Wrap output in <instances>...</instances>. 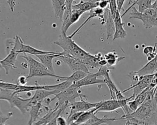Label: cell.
I'll return each mask as SVG.
<instances>
[{
  "label": "cell",
  "mask_w": 157,
  "mask_h": 125,
  "mask_svg": "<svg viewBox=\"0 0 157 125\" xmlns=\"http://www.w3.org/2000/svg\"><path fill=\"white\" fill-rule=\"evenodd\" d=\"M53 44L60 46L63 51L62 54L72 56L75 59L83 62L88 68L99 69L101 66L99 62L104 58L101 53L93 55L86 51L79 46L69 35L67 36L66 33L61 31V34L57 41L53 42Z\"/></svg>",
  "instance_id": "obj_1"
},
{
  "label": "cell",
  "mask_w": 157,
  "mask_h": 125,
  "mask_svg": "<svg viewBox=\"0 0 157 125\" xmlns=\"http://www.w3.org/2000/svg\"><path fill=\"white\" fill-rule=\"evenodd\" d=\"M125 124H157V85L144 101L126 118Z\"/></svg>",
  "instance_id": "obj_2"
},
{
  "label": "cell",
  "mask_w": 157,
  "mask_h": 125,
  "mask_svg": "<svg viewBox=\"0 0 157 125\" xmlns=\"http://www.w3.org/2000/svg\"><path fill=\"white\" fill-rule=\"evenodd\" d=\"M77 98H80V99L87 98L86 95L82 94L81 87H76L72 84L63 91L55 95L53 98H45L44 101L47 104H49L54 99H57L58 102L55 104V106L59 107L65 102H67L71 105L75 101V99Z\"/></svg>",
  "instance_id": "obj_3"
},
{
  "label": "cell",
  "mask_w": 157,
  "mask_h": 125,
  "mask_svg": "<svg viewBox=\"0 0 157 125\" xmlns=\"http://www.w3.org/2000/svg\"><path fill=\"white\" fill-rule=\"evenodd\" d=\"M21 57L26 60L29 66V73L26 76L28 79L38 76L53 77L63 80L67 79V77L58 76L52 73L40 61L34 59L30 54H23Z\"/></svg>",
  "instance_id": "obj_4"
},
{
  "label": "cell",
  "mask_w": 157,
  "mask_h": 125,
  "mask_svg": "<svg viewBox=\"0 0 157 125\" xmlns=\"http://www.w3.org/2000/svg\"><path fill=\"white\" fill-rule=\"evenodd\" d=\"M129 13V18H135L142 21L145 29H150L152 27H157V13L153 16H148L143 12H140L134 6Z\"/></svg>",
  "instance_id": "obj_5"
},
{
  "label": "cell",
  "mask_w": 157,
  "mask_h": 125,
  "mask_svg": "<svg viewBox=\"0 0 157 125\" xmlns=\"http://www.w3.org/2000/svg\"><path fill=\"white\" fill-rule=\"evenodd\" d=\"M153 76V73L150 74H146V75H140L139 79L137 82H136L133 85H131L129 88L123 90L121 92L123 93L129 91L130 90H132L133 93L131 97L133 99L139 93H140L145 88L148 87V85L151 83Z\"/></svg>",
  "instance_id": "obj_6"
},
{
  "label": "cell",
  "mask_w": 157,
  "mask_h": 125,
  "mask_svg": "<svg viewBox=\"0 0 157 125\" xmlns=\"http://www.w3.org/2000/svg\"><path fill=\"white\" fill-rule=\"evenodd\" d=\"M110 70L109 68L107 65L101 66L98 69V71L96 73V74L98 77L102 76L104 77V84H105L107 87L109 88L111 95V98L115 99V94L117 93L120 90H119L117 88L115 84L112 80L110 77Z\"/></svg>",
  "instance_id": "obj_7"
},
{
  "label": "cell",
  "mask_w": 157,
  "mask_h": 125,
  "mask_svg": "<svg viewBox=\"0 0 157 125\" xmlns=\"http://www.w3.org/2000/svg\"><path fill=\"white\" fill-rule=\"evenodd\" d=\"M57 58H58L59 60L63 61L64 63H66L72 71V72L80 70V71H85L87 73H90L89 68L87 67L86 64H85L83 62L80 61L77 59H75L72 56L64 55V54H61L59 56H58Z\"/></svg>",
  "instance_id": "obj_8"
},
{
  "label": "cell",
  "mask_w": 157,
  "mask_h": 125,
  "mask_svg": "<svg viewBox=\"0 0 157 125\" xmlns=\"http://www.w3.org/2000/svg\"><path fill=\"white\" fill-rule=\"evenodd\" d=\"M19 94H15L8 101L11 108H17L23 114H25L26 112L29 111V107L28 105L30 97L29 98L24 99L19 96Z\"/></svg>",
  "instance_id": "obj_9"
},
{
  "label": "cell",
  "mask_w": 157,
  "mask_h": 125,
  "mask_svg": "<svg viewBox=\"0 0 157 125\" xmlns=\"http://www.w3.org/2000/svg\"><path fill=\"white\" fill-rule=\"evenodd\" d=\"M18 52L13 49H10L7 55L3 59H0V65L5 70L6 74H8L9 70L13 68H17L15 63L17 61Z\"/></svg>",
  "instance_id": "obj_10"
},
{
  "label": "cell",
  "mask_w": 157,
  "mask_h": 125,
  "mask_svg": "<svg viewBox=\"0 0 157 125\" xmlns=\"http://www.w3.org/2000/svg\"><path fill=\"white\" fill-rule=\"evenodd\" d=\"M100 103L101 101L96 103H91L83 100V99H81L80 101H75L69 107L71 110L69 114H72L77 112H85L93 108L96 107L100 104Z\"/></svg>",
  "instance_id": "obj_11"
},
{
  "label": "cell",
  "mask_w": 157,
  "mask_h": 125,
  "mask_svg": "<svg viewBox=\"0 0 157 125\" xmlns=\"http://www.w3.org/2000/svg\"><path fill=\"white\" fill-rule=\"evenodd\" d=\"M114 18V24H115V32L113 35V40H115L118 38H124L126 37L127 34L126 31L123 27V23L122 22L121 16L120 14V12L117 10Z\"/></svg>",
  "instance_id": "obj_12"
},
{
  "label": "cell",
  "mask_w": 157,
  "mask_h": 125,
  "mask_svg": "<svg viewBox=\"0 0 157 125\" xmlns=\"http://www.w3.org/2000/svg\"><path fill=\"white\" fill-rule=\"evenodd\" d=\"M104 9L99 7H97L92 10H90V15L88 16V17L86 18V20L71 34L69 36L71 37H73L74 35H75L85 25V24H86L90 20L94 18H98L101 21V24L104 25Z\"/></svg>",
  "instance_id": "obj_13"
},
{
  "label": "cell",
  "mask_w": 157,
  "mask_h": 125,
  "mask_svg": "<svg viewBox=\"0 0 157 125\" xmlns=\"http://www.w3.org/2000/svg\"><path fill=\"white\" fill-rule=\"evenodd\" d=\"M100 84H104L103 79H98L96 73H91L90 72L87 73L83 78L75 83H73L72 85L76 87H82L83 86Z\"/></svg>",
  "instance_id": "obj_14"
},
{
  "label": "cell",
  "mask_w": 157,
  "mask_h": 125,
  "mask_svg": "<svg viewBox=\"0 0 157 125\" xmlns=\"http://www.w3.org/2000/svg\"><path fill=\"white\" fill-rule=\"evenodd\" d=\"M52 95H56V93L53 90H48L43 88L35 90V93L33 96L30 97V99L28 103L29 107H30L31 105L37 102H43L45 98Z\"/></svg>",
  "instance_id": "obj_15"
},
{
  "label": "cell",
  "mask_w": 157,
  "mask_h": 125,
  "mask_svg": "<svg viewBox=\"0 0 157 125\" xmlns=\"http://www.w3.org/2000/svg\"><path fill=\"white\" fill-rule=\"evenodd\" d=\"M104 25L105 26L107 38L109 39L112 37L115 32V24L114 18L112 16L110 9L106 7L104 11Z\"/></svg>",
  "instance_id": "obj_16"
},
{
  "label": "cell",
  "mask_w": 157,
  "mask_h": 125,
  "mask_svg": "<svg viewBox=\"0 0 157 125\" xmlns=\"http://www.w3.org/2000/svg\"><path fill=\"white\" fill-rule=\"evenodd\" d=\"M121 108L120 101L117 99H112L107 101H101V103L98 109L96 110V113L99 112H112Z\"/></svg>",
  "instance_id": "obj_17"
},
{
  "label": "cell",
  "mask_w": 157,
  "mask_h": 125,
  "mask_svg": "<svg viewBox=\"0 0 157 125\" xmlns=\"http://www.w3.org/2000/svg\"><path fill=\"white\" fill-rule=\"evenodd\" d=\"M61 52L58 54H43L36 55V57L39 59V61L53 74H55V70L53 65V59L57 58L61 55Z\"/></svg>",
  "instance_id": "obj_18"
},
{
  "label": "cell",
  "mask_w": 157,
  "mask_h": 125,
  "mask_svg": "<svg viewBox=\"0 0 157 125\" xmlns=\"http://www.w3.org/2000/svg\"><path fill=\"white\" fill-rule=\"evenodd\" d=\"M46 105H42V102H37L36 104H33L31 105L29 109V119L28 121V124H34L38 120L39 117L41 113H43L44 110L43 108H45Z\"/></svg>",
  "instance_id": "obj_19"
},
{
  "label": "cell",
  "mask_w": 157,
  "mask_h": 125,
  "mask_svg": "<svg viewBox=\"0 0 157 125\" xmlns=\"http://www.w3.org/2000/svg\"><path fill=\"white\" fill-rule=\"evenodd\" d=\"M18 53L23 54H28L30 55H38V54H58L59 52H52V51H47L37 49L30 45H26L23 43V40H21L20 49L17 51Z\"/></svg>",
  "instance_id": "obj_20"
},
{
  "label": "cell",
  "mask_w": 157,
  "mask_h": 125,
  "mask_svg": "<svg viewBox=\"0 0 157 125\" xmlns=\"http://www.w3.org/2000/svg\"><path fill=\"white\" fill-rule=\"evenodd\" d=\"M83 13L84 12L82 10L72 9L71 13L70 14V16L67 22L64 25L61 26V31L66 34V32L68 30V29L70 27V26L73 24H74L75 23L77 22Z\"/></svg>",
  "instance_id": "obj_21"
},
{
  "label": "cell",
  "mask_w": 157,
  "mask_h": 125,
  "mask_svg": "<svg viewBox=\"0 0 157 125\" xmlns=\"http://www.w3.org/2000/svg\"><path fill=\"white\" fill-rule=\"evenodd\" d=\"M157 70V53L155 57L151 60L148 61L144 66H143L139 70L136 71L139 75H146L153 74Z\"/></svg>",
  "instance_id": "obj_22"
},
{
  "label": "cell",
  "mask_w": 157,
  "mask_h": 125,
  "mask_svg": "<svg viewBox=\"0 0 157 125\" xmlns=\"http://www.w3.org/2000/svg\"><path fill=\"white\" fill-rule=\"evenodd\" d=\"M104 57L107 62V66L110 70L115 69L116 65L120 61L125 59V57H120L115 52H110L105 55Z\"/></svg>",
  "instance_id": "obj_23"
},
{
  "label": "cell",
  "mask_w": 157,
  "mask_h": 125,
  "mask_svg": "<svg viewBox=\"0 0 157 125\" xmlns=\"http://www.w3.org/2000/svg\"><path fill=\"white\" fill-rule=\"evenodd\" d=\"M56 17L61 21L66 8V0H51Z\"/></svg>",
  "instance_id": "obj_24"
},
{
  "label": "cell",
  "mask_w": 157,
  "mask_h": 125,
  "mask_svg": "<svg viewBox=\"0 0 157 125\" xmlns=\"http://www.w3.org/2000/svg\"><path fill=\"white\" fill-rule=\"evenodd\" d=\"M96 113L94 112L91 118L85 123V124H107L109 121H115L117 120H121L120 118H107L106 116H104L102 118H98L96 115Z\"/></svg>",
  "instance_id": "obj_25"
},
{
  "label": "cell",
  "mask_w": 157,
  "mask_h": 125,
  "mask_svg": "<svg viewBox=\"0 0 157 125\" xmlns=\"http://www.w3.org/2000/svg\"><path fill=\"white\" fill-rule=\"evenodd\" d=\"M152 2V0H136L132 4L130 5V6L125 10V12L121 15V16L122 18L130 10V9H131L136 4L138 5V11L140 12H143L147 9L151 7Z\"/></svg>",
  "instance_id": "obj_26"
},
{
  "label": "cell",
  "mask_w": 157,
  "mask_h": 125,
  "mask_svg": "<svg viewBox=\"0 0 157 125\" xmlns=\"http://www.w3.org/2000/svg\"><path fill=\"white\" fill-rule=\"evenodd\" d=\"M73 83L70 80L66 79L64 80L62 82L59 83L58 84L55 85H45V89L48 90H53L55 91L56 94L63 91L67 87H69L71 85H72Z\"/></svg>",
  "instance_id": "obj_27"
},
{
  "label": "cell",
  "mask_w": 157,
  "mask_h": 125,
  "mask_svg": "<svg viewBox=\"0 0 157 125\" xmlns=\"http://www.w3.org/2000/svg\"><path fill=\"white\" fill-rule=\"evenodd\" d=\"M98 2H86V1H82L77 4H74L72 5V9H80L83 10L84 12L87 11H90L91 10L98 7Z\"/></svg>",
  "instance_id": "obj_28"
},
{
  "label": "cell",
  "mask_w": 157,
  "mask_h": 125,
  "mask_svg": "<svg viewBox=\"0 0 157 125\" xmlns=\"http://www.w3.org/2000/svg\"><path fill=\"white\" fill-rule=\"evenodd\" d=\"M101 103H100V104H101ZM100 104L98 106H97L96 107L93 108L89 110L82 112V114L78 118V119L74 122V124H85V123L91 118L92 115L94 112L96 113V110L99 107Z\"/></svg>",
  "instance_id": "obj_29"
},
{
  "label": "cell",
  "mask_w": 157,
  "mask_h": 125,
  "mask_svg": "<svg viewBox=\"0 0 157 125\" xmlns=\"http://www.w3.org/2000/svg\"><path fill=\"white\" fill-rule=\"evenodd\" d=\"M86 74H87V73L85 71H80V70L76 71L73 72V73L71 76L67 77V79L72 81V83H75L78 81L79 80L82 79V78H83Z\"/></svg>",
  "instance_id": "obj_30"
},
{
  "label": "cell",
  "mask_w": 157,
  "mask_h": 125,
  "mask_svg": "<svg viewBox=\"0 0 157 125\" xmlns=\"http://www.w3.org/2000/svg\"><path fill=\"white\" fill-rule=\"evenodd\" d=\"M20 85L18 84H13L10 82H6L2 80H0V88L10 90L13 91H17L18 90Z\"/></svg>",
  "instance_id": "obj_31"
},
{
  "label": "cell",
  "mask_w": 157,
  "mask_h": 125,
  "mask_svg": "<svg viewBox=\"0 0 157 125\" xmlns=\"http://www.w3.org/2000/svg\"><path fill=\"white\" fill-rule=\"evenodd\" d=\"M83 112H74L72 114H69L66 121H67V124H74V122L78 119L79 116L82 114V113Z\"/></svg>",
  "instance_id": "obj_32"
},
{
  "label": "cell",
  "mask_w": 157,
  "mask_h": 125,
  "mask_svg": "<svg viewBox=\"0 0 157 125\" xmlns=\"http://www.w3.org/2000/svg\"><path fill=\"white\" fill-rule=\"evenodd\" d=\"M109 4V9L112 16L114 17L115 14L117 10V2L116 0H108Z\"/></svg>",
  "instance_id": "obj_33"
},
{
  "label": "cell",
  "mask_w": 157,
  "mask_h": 125,
  "mask_svg": "<svg viewBox=\"0 0 157 125\" xmlns=\"http://www.w3.org/2000/svg\"><path fill=\"white\" fill-rule=\"evenodd\" d=\"M156 43L153 46H145L143 49V53L147 55H148L150 53L156 52L155 51H156Z\"/></svg>",
  "instance_id": "obj_34"
},
{
  "label": "cell",
  "mask_w": 157,
  "mask_h": 125,
  "mask_svg": "<svg viewBox=\"0 0 157 125\" xmlns=\"http://www.w3.org/2000/svg\"><path fill=\"white\" fill-rule=\"evenodd\" d=\"M27 82H28V78L26 76H19L17 79V84L19 85H26Z\"/></svg>",
  "instance_id": "obj_35"
},
{
  "label": "cell",
  "mask_w": 157,
  "mask_h": 125,
  "mask_svg": "<svg viewBox=\"0 0 157 125\" xmlns=\"http://www.w3.org/2000/svg\"><path fill=\"white\" fill-rule=\"evenodd\" d=\"M56 124H58V125H66V124H67L66 120L63 116H62L61 115H59L57 117V118L56 120Z\"/></svg>",
  "instance_id": "obj_36"
},
{
  "label": "cell",
  "mask_w": 157,
  "mask_h": 125,
  "mask_svg": "<svg viewBox=\"0 0 157 125\" xmlns=\"http://www.w3.org/2000/svg\"><path fill=\"white\" fill-rule=\"evenodd\" d=\"M109 4V1L108 0H101L99 1L98 2V7L104 9L106 7H107Z\"/></svg>",
  "instance_id": "obj_37"
},
{
  "label": "cell",
  "mask_w": 157,
  "mask_h": 125,
  "mask_svg": "<svg viewBox=\"0 0 157 125\" xmlns=\"http://www.w3.org/2000/svg\"><path fill=\"white\" fill-rule=\"evenodd\" d=\"M125 0H116L117 2V10L120 12L121 10H122L123 5L124 3Z\"/></svg>",
  "instance_id": "obj_38"
},
{
  "label": "cell",
  "mask_w": 157,
  "mask_h": 125,
  "mask_svg": "<svg viewBox=\"0 0 157 125\" xmlns=\"http://www.w3.org/2000/svg\"><path fill=\"white\" fill-rule=\"evenodd\" d=\"M9 119V117H6V116H4L2 115H0V124L2 125V124H5L6 121Z\"/></svg>",
  "instance_id": "obj_39"
},
{
  "label": "cell",
  "mask_w": 157,
  "mask_h": 125,
  "mask_svg": "<svg viewBox=\"0 0 157 125\" xmlns=\"http://www.w3.org/2000/svg\"><path fill=\"white\" fill-rule=\"evenodd\" d=\"M7 4H8L9 7H10V9L11 12H13V10H14V7L12 5V0H7Z\"/></svg>",
  "instance_id": "obj_40"
},
{
  "label": "cell",
  "mask_w": 157,
  "mask_h": 125,
  "mask_svg": "<svg viewBox=\"0 0 157 125\" xmlns=\"http://www.w3.org/2000/svg\"><path fill=\"white\" fill-rule=\"evenodd\" d=\"M151 7L152 8H153L157 12V0H154L153 1V2H152Z\"/></svg>",
  "instance_id": "obj_41"
},
{
  "label": "cell",
  "mask_w": 157,
  "mask_h": 125,
  "mask_svg": "<svg viewBox=\"0 0 157 125\" xmlns=\"http://www.w3.org/2000/svg\"><path fill=\"white\" fill-rule=\"evenodd\" d=\"M82 1H86V2H98L100 0H80Z\"/></svg>",
  "instance_id": "obj_42"
},
{
  "label": "cell",
  "mask_w": 157,
  "mask_h": 125,
  "mask_svg": "<svg viewBox=\"0 0 157 125\" xmlns=\"http://www.w3.org/2000/svg\"><path fill=\"white\" fill-rule=\"evenodd\" d=\"M136 0H129V2H128V5H129V4H132L134 1H135Z\"/></svg>",
  "instance_id": "obj_43"
},
{
  "label": "cell",
  "mask_w": 157,
  "mask_h": 125,
  "mask_svg": "<svg viewBox=\"0 0 157 125\" xmlns=\"http://www.w3.org/2000/svg\"><path fill=\"white\" fill-rule=\"evenodd\" d=\"M15 1H16V0H12V5H13L14 8H15Z\"/></svg>",
  "instance_id": "obj_44"
},
{
  "label": "cell",
  "mask_w": 157,
  "mask_h": 125,
  "mask_svg": "<svg viewBox=\"0 0 157 125\" xmlns=\"http://www.w3.org/2000/svg\"><path fill=\"white\" fill-rule=\"evenodd\" d=\"M0 115H3V114H2V112L1 111V109H0Z\"/></svg>",
  "instance_id": "obj_45"
},
{
  "label": "cell",
  "mask_w": 157,
  "mask_h": 125,
  "mask_svg": "<svg viewBox=\"0 0 157 125\" xmlns=\"http://www.w3.org/2000/svg\"><path fill=\"white\" fill-rule=\"evenodd\" d=\"M0 6H1V4H0Z\"/></svg>",
  "instance_id": "obj_46"
}]
</instances>
